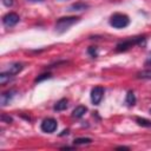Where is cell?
I'll use <instances>...</instances> for the list:
<instances>
[{
  "label": "cell",
  "mask_w": 151,
  "mask_h": 151,
  "mask_svg": "<svg viewBox=\"0 0 151 151\" xmlns=\"http://www.w3.org/2000/svg\"><path fill=\"white\" fill-rule=\"evenodd\" d=\"M79 20H80L79 17H63V18H59L57 24H55V31L58 33H64L65 31H67L72 25H74Z\"/></svg>",
  "instance_id": "cell-1"
},
{
  "label": "cell",
  "mask_w": 151,
  "mask_h": 151,
  "mask_svg": "<svg viewBox=\"0 0 151 151\" xmlns=\"http://www.w3.org/2000/svg\"><path fill=\"white\" fill-rule=\"evenodd\" d=\"M136 45H145V38L144 37H134V38L126 39V40L119 42L117 45L116 50L118 52H123V51H127L129 48H131Z\"/></svg>",
  "instance_id": "cell-2"
},
{
  "label": "cell",
  "mask_w": 151,
  "mask_h": 151,
  "mask_svg": "<svg viewBox=\"0 0 151 151\" xmlns=\"http://www.w3.org/2000/svg\"><path fill=\"white\" fill-rule=\"evenodd\" d=\"M130 24V19L126 14H123V13H114L111 15L110 18V25L114 28H125L126 26H129Z\"/></svg>",
  "instance_id": "cell-3"
},
{
  "label": "cell",
  "mask_w": 151,
  "mask_h": 151,
  "mask_svg": "<svg viewBox=\"0 0 151 151\" xmlns=\"http://www.w3.org/2000/svg\"><path fill=\"white\" fill-rule=\"evenodd\" d=\"M57 126H58V124H57V120L55 119H53V118H46V119L42 120L40 127H41V130L44 132L52 133V132H54L57 130Z\"/></svg>",
  "instance_id": "cell-4"
},
{
  "label": "cell",
  "mask_w": 151,
  "mask_h": 151,
  "mask_svg": "<svg viewBox=\"0 0 151 151\" xmlns=\"http://www.w3.org/2000/svg\"><path fill=\"white\" fill-rule=\"evenodd\" d=\"M19 20H20V17L17 13H13V12L7 13L2 17V24L6 27H12V26L17 25L19 22Z\"/></svg>",
  "instance_id": "cell-5"
},
{
  "label": "cell",
  "mask_w": 151,
  "mask_h": 151,
  "mask_svg": "<svg viewBox=\"0 0 151 151\" xmlns=\"http://www.w3.org/2000/svg\"><path fill=\"white\" fill-rule=\"evenodd\" d=\"M104 96V88L101 86H96L91 90V101L93 105H99Z\"/></svg>",
  "instance_id": "cell-6"
},
{
  "label": "cell",
  "mask_w": 151,
  "mask_h": 151,
  "mask_svg": "<svg viewBox=\"0 0 151 151\" xmlns=\"http://www.w3.org/2000/svg\"><path fill=\"white\" fill-rule=\"evenodd\" d=\"M15 93H17L15 90H8V91L1 93V97H0V103H1V105L5 106V105L9 104V101L13 99V97L15 96Z\"/></svg>",
  "instance_id": "cell-7"
},
{
  "label": "cell",
  "mask_w": 151,
  "mask_h": 151,
  "mask_svg": "<svg viewBox=\"0 0 151 151\" xmlns=\"http://www.w3.org/2000/svg\"><path fill=\"white\" fill-rule=\"evenodd\" d=\"M24 68V66L21 65V64H19V63H15V64H12V65H9V67L6 70V72L7 73H9L11 76H15V74H18L21 70Z\"/></svg>",
  "instance_id": "cell-8"
},
{
  "label": "cell",
  "mask_w": 151,
  "mask_h": 151,
  "mask_svg": "<svg viewBox=\"0 0 151 151\" xmlns=\"http://www.w3.org/2000/svg\"><path fill=\"white\" fill-rule=\"evenodd\" d=\"M86 111H87V107H86V106H84V105H79V106H77V107L73 110L72 116H73L74 118H81V117L86 113Z\"/></svg>",
  "instance_id": "cell-9"
},
{
  "label": "cell",
  "mask_w": 151,
  "mask_h": 151,
  "mask_svg": "<svg viewBox=\"0 0 151 151\" xmlns=\"http://www.w3.org/2000/svg\"><path fill=\"white\" fill-rule=\"evenodd\" d=\"M67 99H65V98H63V99H60V100H58L57 103H55V105H54V110L55 111H64V110H66L67 109Z\"/></svg>",
  "instance_id": "cell-10"
},
{
  "label": "cell",
  "mask_w": 151,
  "mask_h": 151,
  "mask_svg": "<svg viewBox=\"0 0 151 151\" xmlns=\"http://www.w3.org/2000/svg\"><path fill=\"white\" fill-rule=\"evenodd\" d=\"M125 104L127 106H133L136 104V96L132 91H129L127 94H126V98H125Z\"/></svg>",
  "instance_id": "cell-11"
},
{
  "label": "cell",
  "mask_w": 151,
  "mask_h": 151,
  "mask_svg": "<svg viewBox=\"0 0 151 151\" xmlns=\"http://www.w3.org/2000/svg\"><path fill=\"white\" fill-rule=\"evenodd\" d=\"M88 6L86 4H83V2H77V4H73L71 7H70V11H83L85 8H87Z\"/></svg>",
  "instance_id": "cell-12"
},
{
  "label": "cell",
  "mask_w": 151,
  "mask_h": 151,
  "mask_svg": "<svg viewBox=\"0 0 151 151\" xmlns=\"http://www.w3.org/2000/svg\"><path fill=\"white\" fill-rule=\"evenodd\" d=\"M136 122H137V124L140 125V126H144V127H151V122H150L149 119L138 117V118H136Z\"/></svg>",
  "instance_id": "cell-13"
},
{
  "label": "cell",
  "mask_w": 151,
  "mask_h": 151,
  "mask_svg": "<svg viewBox=\"0 0 151 151\" xmlns=\"http://www.w3.org/2000/svg\"><path fill=\"white\" fill-rule=\"evenodd\" d=\"M73 143L76 144V145H83V144H90V143H92V139L91 138H76L74 140H73Z\"/></svg>",
  "instance_id": "cell-14"
},
{
  "label": "cell",
  "mask_w": 151,
  "mask_h": 151,
  "mask_svg": "<svg viewBox=\"0 0 151 151\" xmlns=\"http://www.w3.org/2000/svg\"><path fill=\"white\" fill-rule=\"evenodd\" d=\"M138 78H143V79H151V70H145L138 73Z\"/></svg>",
  "instance_id": "cell-15"
},
{
  "label": "cell",
  "mask_w": 151,
  "mask_h": 151,
  "mask_svg": "<svg viewBox=\"0 0 151 151\" xmlns=\"http://www.w3.org/2000/svg\"><path fill=\"white\" fill-rule=\"evenodd\" d=\"M48 78H51V74L50 73H42V74H40L39 77L35 78V83H39V81L45 80V79H48Z\"/></svg>",
  "instance_id": "cell-16"
},
{
  "label": "cell",
  "mask_w": 151,
  "mask_h": 151,
  "mask_svg": "<svg viewBox=\"0 0 151 151\" xmlns=\"http://www.w3.org/2000/svg\"><path fill=\"white\" fill-rule=\"evenodd\" d=\"M87 52L90 53V55H91L92 58H96V57H97V48H96V47H93V46H91V47H88V50H87Z\"/></svg>",
  "instance_id": "cell-17"
},
{
  "label": "cell",
  "mask_w": 151,
  "mask_h": 151,
  "mask_svg": "<svg viewBox=\"0 0 151 151\" xmlns=\"http://www.w3.org/2000/svg\"><path fill=\"white\" fill-rule=\"evenodd\" d=\"M2 4L5 6H7V7H9V6L13 5V0H2Z\"/></svg>",
  "instance_id": "cell-18"
},
{
  "label": "cell",
  "mask_w": 151,
  "mask_h": 151,
  "mask_svg": "<svg viewBox=\"0 0 151 151\" xmlns=\"http://www.w3.org/2000/svg\"><path fill=\"white\" fill-rule=\"evenodd\" d=\"M1 120H2V122L7 120V123H11V122H12V118H11V117H6L5 114H2V116H1Z\"/></svg>",
  "instance_id": "cell-19"
},
{
  "label": "cell",
  "mask_w": 151,
  "mask_h": 151,
  "mask_svg": "<svg viewBox=\"0 0 151 151\" xmlns=\"http://www.w3.org/2000/svg\"><path fill=\"white\" fill-rule=\"evenodd\" d=\"M146 64H151V52L149 53V57H147V59H146Z\"/></svg>",
  "instance_id": "cell-20"
},
{
  "label": "cell",
  "mask_w": 151,
  "mask_h": 151,
  "mask_svg": "<svg viewBox=\"0 0 151 151\" xmlns=\"http://www.w3.org/2000/svg\"><path fill=\"white\" fill-rule=\"evenodd\" d=\"M117 149H129V147H126V146H118Z\"/></svg>",
  "instance_id": "cell-21"
},
{
  "label": "cell",
  "mask_w": 151,
  "mask_h": 151,
  "mask_svg": "<svg viewBox=\"0 0 151 151\" xmlns=\"http://www.w3.org/2000/svg\"><path fill=\"white\" fill-rule=\"evenodd\" d=\"M31 1H42V0H31Z\"/></svg>",
  "instance_id": "cell-22"
},
{
  "label": "cell",
  "mask_w": 151,
  "mask_h": 151,
  "mask_svg": "<svg viewBox=\"0 0 151 151\" xmlns=\"http://www.w3.org/2000/svg\"><path fill=\"white\" fill-rule=\"evenodd\" d=\"M150 113H151V110H150Z\"/></svg>",
  "instance_id": "cell-23"
}]
</instances>
